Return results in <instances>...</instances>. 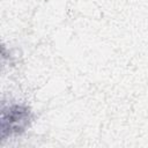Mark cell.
<instances>
[{
	"mask_svg": "<svg viewBox=\"0 0 148 148\" xmlns=\"http://www.w3.org/2000/svg\"><path fill=\"white\" fill-rule=\"evenodd\" d=\"M34 121V113L28 105L9 103L1 108V140L21 135Z\"/></svg>",
	"mask_w": 148,
	"mask_h": 148,
	"instance_id": "6da1fadb",
	"label": "cell"
}]
</instances>
